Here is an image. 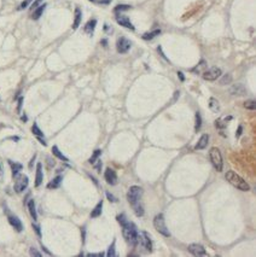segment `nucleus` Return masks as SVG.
I'll use <instances>...</instances> for the list:
<instances>
[{"label":"nucleus","instance_id":"nucleus-36","mask_svg":"<svg viewBox=\"0 0 256 257\" xmlns=\"http://www.w3.org/2000/svg\"><path fill=\"white\" fill-rule=\"evenodd\" d=\"M29 252H30V255H31V256H35V257H41V256H42V255H41L36 249H34V247H30Z\"/></svg>","mask_w":256,"mask_h":257},{"label":"nucleus","instance_id":"nucleus-21","mask_svg":"<svg viewBox=\"0 0 256 257\" xmlns=\"http://www.w3.org/2000/svg\"><path fill=\"white\" fill-rule=\"evenodd\" d=\"M81 18H82V12L80 9H75V19H74V24H73V29H77L80 23H81Z\"/></svg>","mask_w":256,"mask_h":257},{"label":"nucleus","instance_id":"nucleus-9","mask_svg":"<svg viewBox=\"0 0 256 257\" xmlns=\"http://www.w3.org/2000/svg\"><path fill=\"white\" fill-rule=\"evenodd\" d=\"M116 48L118 53H127L131 48V41L127 40L126 38H120L116 42Z\"/></svg>","mask_w":256,"mask_h":257},{"label":"nucleus","instance_id":"nucleus-2","mask_svg":"<svg viewBox=\"0 0 256 257\" xmlns=\"http://www.w3.org/2000/svg\"><path fill=\"white\" fill-rule=\"evenodd\" d=\"M138 228L133 222L127 221L124 224H122V234L127 243L135 246L138 245Z\"/></svg>","mask_w":256,"mask_h":257},{"label":"nucleus","instance_id":"nucleus-32","mask_svg":"<svg viewBox=\"0 0 256 257\" xmlns=\"http://www.w3.org/2000/svg\"><path fill=\"white\" fill-rule=\"evenodd\" d=\"M115 245H116V240H114V241H112V244L109 246L106 256H109V257H114V256H116V252H115Z\"/></svg>","mask_w":256,"mask_h":257},{"label":"nucleus","instance_id":"nucleus-13","mask_svg":"<svg viewBox=\"0 0 256 257\" xmlns=\"http://www.w3.org/2000/svg\"><path fill=\"white\" fill-rule=\"evenodd\" d=\"M230 93L232 95H238V97H240V95L246 94V89L242 83H237V85H233L230 88Z\"/></svg>","mask_w":256,"mask_h":257},{"label":"nucleus","instance_id":"nucleus-29","mask_svg":"<svg viewBox=\"0 0 256 257\" xmlns=\"http://www.w3.org/2000/svg\"><path fill=\"white\" fill-rule=\"evenodd\" d=\"M204 68H207V62H205V60H201V63H199L198 65H197L193 70H192V71H193V73H197V74H201V73H203L202 70H203Z\"/></svg>","mask_w":256,"mask_h":257},{"label":"nucleus","instance_id":"nucleus-24","mask_svg":"<svg viewBox=\"0 0 256 257\" xmlns=\"http://www.w3.org/2000/svg\"><path fill=\"white\" fill-rule=\"evenodd\" d=\"M52 153H53V154H54L57 158H59V159L64 160V162H68V158H67L65 156H64V154H63L60 151H59V149H58L57 146H53V147H52Z\"/></svg>","mask_w":256,"mask_h":257},{"label":"nucleus","instance_id":"nucleus-7","mask_svg":"<svg viewBox=\"0 0 256 257\" xmlns=\"http://www.w3.org/2000/svg\"><path fill=\"white\" fill-rule=\"evenodd\" d=\"M203 79L207 80V81H215L216 79H219L221 75H222V71L220 68H216V67H213L208 70H204L203 71Z\"/></svg>","mask_w":256,"mask_h":257},{"label":"nucleus","instance_id":"nucleus-10","mask_svg":"<svg viewBox=\"0 0 256 257\" xmlns=\"http://www.w3.org/2000/svg\"><path fill=\"white\" fill-rule=\"evenodd\" d=\"M188 251L193 256H198V257H205V256H208L205 249L201 244H191V245H188Z\"/></svg>","mask_w":256,"mask_h":257},{"label":"nucleus","instance_id":"nucleus-19","mask_svg":"<svg viewBox=\"0 0 256 257\" xmlns=\"http://www.w3.org/2000/svg\"><path fill=\"white\" fill-rule=\"evenodd\" d=\"M9 164L11 166V170H12V176L13 178H16L17 176V174L22 170V168H23V166L21 164V163H15V162H12V160H9Z\"/></svg>","mask_w":256,"mask_h":257},{"label":"nucleus","instance_id":"nucleus-3","mask_svg":"<svg viewBox=\"0 0 256 257\" xmlns=\"http://www.w3.org/2000/svg\"><path fill=\"white\" fill-rule=\"evenodd\" d=\"M225 178H226V180H227L232 186H234V187L238 188L239 191L246 192V191L250 189L249 183H248L244 179H242L238 174H236V172H233V170H228V172L226 173Z\"/></svg>","mask_w":256,"mask_h":257},{"label":"nucleus","instance_id":"nucleus-39","mask_svg":"<svg viewBox=\"0 0 256 257\" xmlns=\"http://www.w3.org/2000/svg\"><path fill=\"white\" fill-rule=\"evenodd\" d=\"M33 228L35 230V232H36V234H38L39 237H41V232H40V227H39V226H36V224H33Z\"/></svg>","mask_w":256,"mask_h":257},{"label":"nucleus","instance_id":"nucleus-25","mask_svg":"<svg viewBox=\"0 0 256 257\" xmlns=\"http://www.w3.org/2000/svg\"><path fill=\"white\" fill-rule=\"evenodd\" d=\"M209 108L211 111L214 112H217L220 110V105H219V102L215 99V98H210L209 99Z\"/></svg>","mask_w":256,"mask_h":257},{"label":"nucleus","instance_id":"nucleus-4","mask_svg":"<svg viewBox=\"0 0 256 257\" xmlns=\"http://www.w3.org/2000/svg\"><path fill=\"white\" fill-rule=\"evenodd\" d=\"M209 156H210L211 164L216 169V172H222V169H223V162H222V156H221L220 150L217 147H211L210 152H209Z\"/></svg>","mask_w":256,"mask_h":257},{"label":"nucleus","instance_id":"nucleus-18","mask_svg":"<svg viewBox=\"0 0 256 257\" xmlns=\"http://www.w3.org/2000/svg\"><path fill=\"white\" fill-rule=\"evenodd\" d=\"M95 25H97V21H95V19L88 21V22L86 23V25H85V31H86L88 35H92L93 31H94V29H95Z\"/></svg>","mask_w":256,"mask_h":257},{"label":"nucleus","instance_id":"nucleus-38","mask_svg":"<svg viewBox=\"0 0 256 257\" xmlns=\"http://www.w3.org/2000/svg\"><path fill=\"white\" fill-rule=\"evenodd\" d=\"M41 1H42V0H36V1H35V3L33 4V5H31V7H30V9H31V10L36 9V7H38V6H39V5L41 4Z\"/></svg>","mask_w":256,"mask_h":257},{"label":"nucleus","instance_id":"nucleus-41","mask_svg":"<svg viewBox=\"0 0 256 257\" xmlns=\"http://www.w3.org/2000/svg\"><path fill=\"white\" fill-rule=\"evenodd\" d=\"M97 162H98V164H97V166H95L94 168H95V169H97V170H100V168H102V162H100V160H97Z\"/></svg>","mask_w":256,"mask_h":257},{"label":"nucleus","instance_id":"nucleus-14","mask_svg":"<svg viewBox=\"0 0 256 257\" xmlns=\"http://www.w3.org/2000/svg\"><path fill=\"white\" fill-rule=\"evenodd\" d=\"M9 222H10V224L17 232H22L23 231V224H22L21 220L17 216H9Z\"/></svg>","mask_w":256,"mask_h":257},{"label":"nucleus","instance_id":"nucleus-27","mask_svg":"<svg viewBox=\"0 0 256 257\" xmlns=\"http://www.w3.org/2000/svg\"><path fill=\"white\" fill-rule=\"evenodd\" d=\"M232 82V75L231 74H226V75H222V77L220 79V85L221 86H225V85H230Z\"/></svg>","mask_w":256,"mask_h":257},{"label":"nucleus","instance_id":"nucleus-17","mask_svg":"<svg viewBox=\"0 0 256 257\" xmlns=\"http://www.w3.org/2000/svg\"><path fill=\"white\" fill-rule=\"evenodd\" d=\"M208 141H209V135L208 134H203L201 137V139L198 140L197 145L195 146V149L196 150H203V149H205L207 145H208Z\"/></svg>","mask_w":256,"mask_h":257},{"label":"nucleus","instance_id":"nucleus-23","mask_svg":"<svg viewBox=\"0 0 256 257\" xmlns=\"http://www.w3.org/2000/svg\"><path fill=\"white\" fill-rule=\"evenodd\" d=\"M62 180H63V178L62 176H56L48 185H47V188H58L59 187V185H60V182H62Z\"/></svg>","mask_w":256,"mask_h":257},{"label":"nucleus","instance_id":"nucleus-11","mask_svg":"<svg viewBox=\"0 0 256 257\" xmlns=\"http://www.w3.org/2000/svg\"><path fill=\"white\" fill-rule=\"evenodd\" d=\"M104 178H105V181L109 183V185H116L117 183V175L115 173V170L108 168L104 173Z\"/></svg>","mask_w":256,"mask_h":257},{"label":"nucleus","instance_id":"nucleus-42","mask_svg":"<svg viewBox=\"0 0 256 257\" xmlns=\"http://www.w3.org/2000/svg\"><path fill=\"white\" fill-rule=\"evenodd\" d=\"M22 102H23V98L21 97V98H19V102H18V112L21 111V106H22Z\"/></svg>","mask_w":256,"mask_h":257},{"label":"nucleus","instance_id":"nucleus-45","mask_svg":"<svg viewBox=\"0 0 256 257\" xmlns=\"http://www.w3.org/2000/svg\"><path fill=\"white\" fill-rule=\"evenodd\" d=\"M88 256H98V257H100V256H103V253H89Z\"/></svg>","mask_w":256,"mask_h":257},{"label":"nucleus","instance_id":"nucleus-35","mask_svg":"<svg viewBox=\"0 0 256 257\" xmlns=\"http://www.w3.org/2000/svg\"><path fill=\"white\" fill-rule=\"evenodd\" d=\"M116 220H117V222L121 224V226H122V224H124V223L127 222V217H126V215H124V214H121V215H118V216L116 217Z\"/></svg>","mask_w":256,"mask_h":257},{"label":"nucleus","instance_id":"nucleus-15","mask_svg":"<svg viewBox=\"0 0 256 257\" xmlns=\"http://www.w3.org/2000/svg\"><path fill=\"white\" fill-rule=\"evenodd\" d=\"M44 179V174H42V164L38 163L36 166V175H35V187H39L42 182Z\"/></svg>","mask_w":256,"mask_h":257},{"label":"nucleus","instance_id":"nucleus-33","mask_svg":"<svg viewBox=\"0 0 256 257\" xmlns=\"http://www.w3.org/2000/svg\"><path fill=\"white\" fill-rule=\"evenodd\" d=\"M255 102L254 100H246L245 103H244V108L245 109H248V110H255Z\"/></svg>","mask_w":256,"mask_h":257},{"label":"nucleus","instance_id":"nucleus-46","mask_svg":"<svg viewBox=\"0 0 256 257\" xmlns=\"http://www.w3.org/2000/svg\"><path fill=\"white\" fill-rule=\"evenodd\" d=\"M91 1H94V0H91Z\"/></svg>","mask_w":256,"mask_h":257},{"label":"nucleus","instance_id":"nucleus-22","mask_svg":"<svg viewBox=\"0 0 256 257\" xmlns=\"http://www.w3.org/2000/svg\"><path fill=\"white\" fill-rule=\"evenodd\" d=\"M102 209H103V201H100L97 205H95V208L92 210V212H91V217H98V216H100V214H102Z\"/></svg>","mask_w":256,"mask_h":257},{"label":"nucleus","instance_id":"nucleus-1","mask_svg":"<svg viewBox=\"0 0 256 257\" xmlns=\"http://www.w3.org/2000/svg\"><path fill=\"white\" fill-rule=\"evenodd\" d=\"M141 196H143V188L139 187V186H132L129 188L127 193V201L129 203L135 212L137 216H143L144 215V208L140 203V199H141Z\"/></svg>","mask_w":256,"mask_h":257},{"label":"nucleus","instance_id":"nucleus-44","mask_svg":"<svg viewBox=\"0 0 256 257\" xmlns=\"http://www.w3.org/2000/svg\"><path fill=\"white\" fill-rule=\"evenodd\" d=\"M242 126H239V128H238V132H237V137H240V134H242Z\"/></svg>","mask_w":256,"mask_h":257},{"label":"nucleus","instance_id":"nucleus-30","mask_svg":"<svg viewBox=\"0 0 256 257\" xmlns=\"http://www.w3.org/2000/svg\"><path fill=\"white\" fill-rule=\"evenodd\" d=\"M102 154V151L100 150H95L94 152H93V154H92V157L89 158V163L91 164H94L95 163V160L98 159V157Z\"/></svg>","mask_w":256,"mask_h":257},{"label":"nucleus","instance_id":"nucleus-12","mask_svg":"<svg viewBox=\"0 0 256 257\" xmlns=\"http://www.w3.org/2000/svg\"><path fill=\"white\" fill-rule=\"evenodd\" d=\"M116 22H117L120 25L124 27V28H128V29H131V30H134V25L132 24V22L129 21V18L126 17V16L118 15V16L116 17Z\"/></svg>","mask_w":256,"mask_h":257},{"label":"nucleus","instance_id":"nucleus-6","mask_svg":"<svg viewBox=\"0 0 256 257\" xmlns=\"http://www.w3.org/2000/svg\"><path fill=\"white\" fill-rule=\"evenodd\" d=\"M138 244L143 246L149 252L152 251V241L150 239V235L146 232H139L138 233Z\"/></svg>","mask_w":256,"mask_h":257},{"label":"nucleus","instance_id":"nucleus-16","mask_svg":"<svg viewBox=\"0 0 256 257\" xmlns=\"http://www.w3.org/2000/svg\"><path fill=\"white\" fill-rule=\"evenodd\" d=\"M45 9H46V4H42V5H39L36 9H34L33 10V13H31V18H33L34 21H36V19H39L40 17H41V15L44 13V11H45Z\"/></svg>","mask_w":256,"mask_h":257},{"label":"nucleus","instance_id":"nucleus-31","mask_svg":"<svg viewBox=\"0 0 256 257\" xmlns=\"http://www.w3.org/2000/svg\"><path fill=\"white\" fill-rule=\"evenodd\" d=\"M201 126H202V117L199 112H196V126H195V131L198 132L201 129Z\"/></svg>","mask_w":256,"mask_h":257},{"label":"nucleus","instance_id":"nucleus-8","mask_svg":"<svg viewBox=\"0 0 256 257\" xmlns=\"http://www.w3.org/2000/svg\"><path fill=\"white\" fill-rule=\"evenodd\" d=\"M28 183H29V179L27 175H18L16 182H15V191L17 192V193H21V192H23L27 187H28Z\"/></svg>","mask_w":256,"mask_h":257},{"label":"nucleus","instance_id":"nucleus-5","mask_svg":"<svg viewBox=\"0 0 256 257\" xmlns=\"http://www.w3.org/2000/svg\"><path fill=\"white\" fill-rule=\"evenodd\" d=\"M153 226L156 228V231L158 233H161L164 237H170V232L168 231L167 226H166V221H164V216L163 214H157L153 218Z\"/></svg>","mask_w":256,"mask_h":257},{"label":"nucleus","instance_id":"nucleus-26","mask_svg":"<svg viewBox=\"0 0 256 257\" xmlns=\"http://www.w3.org/2000/svg\"><path fill=\"white\" fill-rule=\"evenodd\" d=\"M159 33H161V30H159V29H156V30L151 31V33H145V34L143 35V39H144V40H152V39L156 38L157 35H159Z\"/></svg>","mask_w":256,"mask_h":257},{"label":"nucleus","instance_id":"nucleus-37","mask_svg":"<svg viewBox=\"0 0 256 257\" xmlns=\"http://www.w3.org/2000/svg\"><path fill=\"white\" fill-rule=\"evenodd\" d=\"M33 1V0H24V1L19 5V10H23V9H27L28 6H29V4Z\"/></svg>","mask_w":256,"mask_h":257},{"label":"nucleus","instance_id":"nucleus-34","mask_svg":"<svg viewBox=\"0 0 256 257\" xmlns=\"http://www.w3.org/2000/svg\"><path fill=\"white\" fill-rule=\"evenodd\" d=\"M129 9H131V5H117L115 7V12H121V11H126Z\"/></svg>","mask_w":256,"mask_h":257},{"label":"nucleus","instance_id":"nucleus-20","mask_svg":"<svg viewBox=\"0 0 256 257\" xmlns=\"http://www.w3.org/2000/svg\"><path fill=\"white\" fill-rule=\"evenodd\" d=\"M28 209H29V212L31 215V217H33L34 221L38 220V214H36V209H35V203L33 199H30L29 203H28Z\"/></svg>","mask_w":256,"mask_h":257},{"label":"nucleus","instance_id":"nucleus-28","mask_svg":"<svg viewBox=\"0 0 256 257\" xmlns=\"http://www.w3.org/2000/svg\"><path fill=\"white\" fill-rule=\"evenodd\" d=\"M31 132H33V134H34V135H36L38 138H44V133L40 131V128L38 127V124H36V123H34V124H33V127H31Z\"/></svg>","mask_w":256,"mask_h":257},{"label":"nucleus","instance_id":"nucleus-40","mask_svg":"<svg viewBox=\"0 0 256 257\" xmlns=\"http://www.w3.org/2000/svg\"><path fill=\"white\" fill-rule=\"evenodd\" d=\"M106 197H108V198H109L111 202H116V198H115V197H114L111 193H109V192H106Z\"/></svg>","mask_w":256,"mask_h":257},{"label":"nucleus","instance_id":"nucleus-43","mask_svg":"<svg viewBox=\"0 0 256 257\" xmlns=\"http://www.w3.org/2000/svg\"><path fill=\"white\" fill-rule=\"evenodd\" d=\"M178 75H179V77H180V80H181V81H184V80H185V76H184V74H182L181 71H179V73H178Z\"/></svg>","mask_w":256,"mask_h":257}]
</instances>
